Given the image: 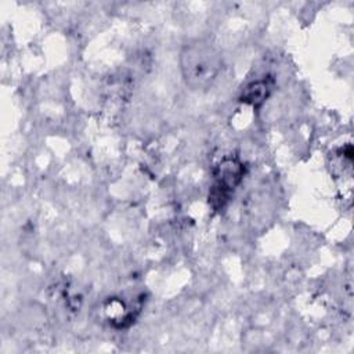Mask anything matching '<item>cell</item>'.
<instances>
[{"label": "cell", "mask_w": 354, "mask_h": 354, "mask_svg": "<svg viewBox=\"0 0 354 354\" xmlns=\"http://www.w3.org/2000/svg\"><path fill=\"white\" fill-rule=\"evenodd\" d=\"M223 68L218 50L209 41L195 40L185 44L180 53V69L184 82L194 90L213 84Z\"/></svg>", "instance_id": "1"}, {"label": "cell", "mask_w": 354, "mask_h": 354, "mask_svg": "<svg viewBox=\"0 0 354 354\" xmlns=\"http://www.w3.org/2000/svg\"><path fill=\"white\" fill-rule=\"evenodd\" d=\"M245 174L243 163L234 156L223 158L213 171V184L209 189V205L214 212L225 207L234 189L241 184Z\"/></svg>", "instance_id": "2"}, {"label": "cell", "mask_w": 354, "mask_h": 354, "mask_svg": "<svg viewBox=\"0 0 354 354\" xmlns=\"http://www.w3.org/2000/svg\"><path fill=\"white\" fill-rule=\"evenodd\" d=\"M274 90V79L267 76L250 82L242 91L239 100L253 108L261 106Z\"/></svg>", "instance_id": "3"}]
</instances>
